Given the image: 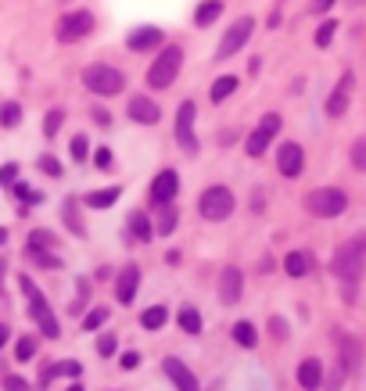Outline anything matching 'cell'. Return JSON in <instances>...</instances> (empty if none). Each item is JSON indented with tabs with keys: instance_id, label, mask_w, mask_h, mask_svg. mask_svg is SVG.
<instances>
[{
	"instance_id": "cell-1",
	"label": "cell",
	"mask_w": 366,
	"mask_h": 391,
	"mask_svg": "<svg viewBox=\"0 0 366 391\" xmlns=\"http://www.w3.org/2000/svg\"><path fill=\"white\" fill-rule=\"evenodd\" d=\"M362 266H366V233L345 240V245L334 252L330 273L338 277V280H345V284H355V280L362 277Z\"/></svg>"
},
{
	"instance_id": "cell-3",
	"label": "cell",
	"mask_w": 366,
	"mask_h": 391,
	"mask_svg": "<svg viewBox=\"0 0 366 391\" xmlns=\"http://www.w3.org/2000/svg\"><path fill=\"white\" fill-rule=\"evenodd\" d=\"M179 69H183V50H179L176 43H172V47H162V54L155 57V65L147 69V86H151V90L172 86L176 76H179Z\"/></svg>"
},
{
	"instance_id": "cell-9",
	"label": "cell",
	"mask_w": 366,
	"mask_h": 391,
	"mask_svg": "<svg viewBox=\"0 0 366 391\" xmlns=\"http://www.w3.org/2000/svg\"><path fill=\"white\" fill-rule=\"evenodd\" d=\"M18 287H22V294H25V302H29V313H33V320L43 327L47 320H54V313H50V306H47V298H43V291L29 280V273L25 277H18Z\"/></svg>"
},
{
	"instance_id": "cell-12",
	"label": "cell",
	"mask_w": 366,
	"mask_h": 391,
	"mask_svg": "<svg viewBox=\"0 0 366 391\" xmlns=\"http://www.w3.org/2000/svg\"><path fill=\"white\" fill-rule=\"evenodd\" d=\"M176 140L183 151H198V140H194V101H183L176 111Z\"/></svg>"
},
{
	"instance_id": "cell-46",
	"label": "cell",
	"mask_w": 366,
	"mask_h": 391,
	"mask_svg": "<svg viewBox=\"0 0 366 391\" xmlns=\"http://www.w3.org/2000/svg\"><path fill=\"white\" fill-rule=\"evenodd\" d=\"M94 165H97V169H111V147H97Z\"/></svg>"
},
{
	"instance_id": "cell-49",
	"label": "cell",
	"mask_w": 366,
	"mask_h": 391,
	"mask_svg": "<svg viewBox=\"0 0 366 391\" xmlns=\"http://www.w3.org/2000/svg\"><path fill=\"white\" fill-rule=\"evenodd\" d=\"M8 341H11V327H8V323H0V348H4Z\"/></svg>"
},
{
	"instance_id": "cell-23",
	"label": "cell",
	"mask_w": 366,
	"mask_h": 391,
	"mask_svg": "<svg viewBox=\"0 0 366 391\" xmlns=\"http://www.w3.org/2000/svg\"><path fill=\"white\" fill-rule=\"evenodd\" d=\"M130 237L140 240V245H147V240L155 237V230H151V219H147L144 212H133V216H130Z\"/></svg>"
},
{
	"instance_id": "cell-43",
	"label": "cell",
	"mask_w": 366,
	"mask_h": 391,
	"mask_svg": "<svg viewBox=\"0 0 366 391\" xmlns=\"http://www.w3.org/2000/svg\"><path fill=\"white\" fill-rule=\"evenodd\" d=\"M15 194H18L25 205H40V201H43V194H40V191H29L25 184H15Z\"/></svg>"
},
{
	"instance_id": "cell-22",
	"label": "cell",
	"mask_w": 366,
	"mask_h": 391,
	"mask_svg": "<svg viewBox=\"0 0 366 391\" xmlns=\"http://www.w3.org/2000/svg\"><path fill=\"white\" fill-rule=\"evenodd\" d=\"M122 187H104V191H90L86 194V208H111L118 201Z\"/></svg>"
},
{
	"instance_id": "cell-21",
	"label": "cell",
	"mask_w": 366,
	"mask_h": 391,
	"mask_svg": "<svg viewBox=\"0 0 366 391\" xmlns=\"http://www.w3.org/2000/svg\"><path fill=\"white\" fill-rule=\"evenodd\" d=\"M284 269H287V277H305L313 269V259L305 255V252H287L284 259Z\"/></svg>"
},
{
	"instance_id": "cell-14",
	"label": "cell",
	"mask_w": 366,
	"mask_h": 391,
	"mask_svg": "<svg viewBox=\"0 0 366 391\" xmlns=\"http://www.w3.org/2000/svg\"><path fill=\"white\" fill-rule=\"evenodd\" d=\"M137 287H140V266H122V273L115 277V298H118V306H133V298H137Z\"/></svg>"
},
{
	"instance_id": "cell-17",
	"label": "cell",
	"mask_w": 366,
	"mask_h": 391,
	"mask_svg": "<svg viewBox=\"0 0 366 391\" xmlns=\"http://www.w3.org/2000/svg\"><path fill=\"white\" fill-rule=\"evenodd\" d=\"M126 111H130L133 123H140V126H155L158 118H162V108H158L155 101H151V97H144V94H140V97H133Z\"/></svg>"
},
{
	"instance_id": "cell-4",
	"label": "cell",
	"mask_w": 366,
	"mask_h": 391,
	"mask_svg": "<svg viewBox=\"0 0 366 391\" xmlns=\"http://www.w3.org/2000/svg\"><path fill=\"white\" fill-rule=\"evenodd\" d=\"M83 83H86L90 94H97V97H115V94L126 90V76L111 65H90L83 72Z\"/></svg>"
},
{
	"instance_id": "cell-16",
	"label": "cell",
	"mask_w": 366,
	"mask_h": 391,
	"mask_svg": "<svg viewBox=\"0 0 366 391\" xmlns=\"http://www.w3.org/2000/svg\"><path fill=\"white\" fill-rule=\"evenodd\" d=\"M277 169H280V176H298L301 169H305V151L294 144V140H287V144H280V151H277Z\"/></svg>"
},
{
	"instance_id": "cell-33",
	"label": "cell",
	"mask_w": 366,
	"mask_h": 391,
	"mask_svg": "<svg viewBox=\"0 0 366 391\" xmlns=\"http://www.w3.org/2000/svg\"><path fill=\"white\" fill-rule=\"evenodd\" d=\"M25 248H33V252L54 248V233H50V230H33V233H29V245H25Z\"/></svg>"
},
{
	"instance_id": "cell-30",
	"label": "cell",
	"mask_w": 366,
	"mask_h": 391,
	"mask_svg": "<svg viewBox=\"0 0 366 391\" xmlns=\"http://www.w3.org/2000/svg\"><path fill=\"white\" fill-rule=\"evenodd\" d=\"M18 123H22V104L18 101H4V104H0V126L15 130Z\"/></svg>"
},
{
	"instance_id": "cell-39",
	"label": "cell",
	"mask_w": 366,
	"mask_h": 391,
	"mask_svg": "<svg viewBox=\"0 0 366 391\" xmlns=\"http://www.w3.org/2000/svg\"><path fill=\"white\" fill-rule=\"evenodd\" d=\"M334 33H338V22H323L320 29H316V47H330V40H334Z\"/></svg>"
},
{
	"instance_id": "cell-8",
	"label": "cell",
	"mask_w": 366,
	"mask_h": 391,
	"mask_svg": "<svg viewBox=\"0 0 366 391\" xmlns=\"http://www.w3.org/2000/svg\"><path fill=\"white\" fill-rule=\"evenodd\" d=\"M255 33V18H248V15H244V18H237L230 29H226V36L219 40V47H216V57H219V62H226V57L230 54H237L244 43H248V36Z\"/></svg>"
},
{
	"instance_id": "cell-37",
	"label": "cell",
	"mask_w": 366,
	"mask_h": 391,
	"mask_svg": "<svg viewBox=\"0 0 366 391\" xmlns=\"http://www.w3.org/2000/svg\"><path fill=\"white\" fill-rule=\"evenodd\" d=\"M115 348H118V338L111 334V330L97 338V355H101V359H111V355H115Z\"/></svg>"
},
{
	"instance_id": "cell-27",
	"label": "cell",
	"mask_w": 366,
	"mask_h": 391,
	"mask_svg": "<svg viewBox=\"0 0 366 391\" xmlns=\"http://www.w3.org/2000/svg\"><path fill=\"white\" fill-rule=\"evenodd\" d=\"M176 223H179V208H176V205H162V208H158V230H155V233H158V237H169V233L176 230Z\"/></svg>"
},
{
	"instance_id": "cell-20",
	"label": "cell",
	"mask_w": 366,
	"mask_h": 391,
	"mask_svg": "<svg viewBox=\"0 0 366 391\" xmlns=\"http://www.w3.org/2000/svg\"><path fill=\"white\" fill-rule=\"evenodd\" d=\"M223 8H226L223 0H201L198 11H194V22H198V25H212V22L223 15Z\"/></svg>"
},
{
	"instance_id": "cell-11",
	"label": "cell",
	"mask_w": 366,
	"mask_h": 391,
	"mask_svg": "<svg viewBox=\"0 0 366 391\" xmlns=\"http://www.w3.org/2000/svg\"><path fill=\"white\" fill-rule=\"evenodd\" d=\"M179 194V176L176 169H162L155 179H151V201L155 205H172Z\"/></svg>"
},
{
	"instance_id": "cell-29",
	"label": "cell",
	"mask_w": 366,
	"mask_h": 391,
	"mask_svg": "<svg viewBox=\"0 0 366 391\" xmlns=\"http://www.w3.org/2000/svg\"><path fill=\"white\" fill-rule=\"evenodd\" d=\"M176 323L183 327V334H201V313L194 306H183L179 316H176Z\"/></svg>"
},
{
	"instance_id": "cell-18",
	"label": "cell",
	"mask_w": 366,
	"mask_h": 391,
	"mask_svg": "<svg viewBox=\"0 0 366 391\" xmlns=\"http://www.w3.org/2000/svg\"><path fill=\"white\" fill-rule=\"evenodd\" d=\"M158 43H162V29L158 25H137L133 33L126 36L130 50H151V47H158Z\"/></svg>"
},
{
	"instance_id": "cell-53",
	"label": "cell",
	"mask_w": 366,
	"mask_h": 391,
	"mask_svg": "<svg viewBox=\"0 0 366 391\" xmlns=\"http://www.w3.org/2000/svg\"><path fill=\"white\" fill-rule=\"evenodd\" d=\"M0 245H8V230L4 226H0Z\"/></svg>"
},
{
	"instance_id": "cell-54",
	"label": "cell",
	"mask_w": 366,
	"mask_h": 391,
	"mask_svg": "<svg viewBox=\"0 0 366 391\" xmlns=\"http://www.w3.org/2000/svg\"><path fill=\"white\" fill-rule=\"evenodd\" d=\"M69 391H83V384H72V387H69Z\"/></svg>"
},
{
	"instance_id": "cell-55",
	"label": "cell",
	"mask_w": 366,
	"mask_h": 391,
	"mask_svg": "<svg viewBox=\"0 0 366 391\" xmlns=\"http://www.w3.org/2000/svg\"><path fill=\"white\" fill-rule=\"evenodd\" d=\"M352 4H362V0H352Z\"/></svg>"
},
{
	"instance_id": "cell-50",
	"label": "cell",
	"mask_w": 366,
	"mask_h": 391,
	"mask_svg": "<svg viewBox=\"0 0 366 391\" xmlns=\"http://www.w3.org/2000/svg\"><path fill=\"white\" fill-rule=\"evenodd\" d=\"M94 118H97L101 126H111V115H108V111H101V108H94Z\"/></svg>"
},
{
	"instance_id": "cell-19",
	"label": "cell",
	"mask_w": 366,
	"mask_h": 391,
	"mask_svg": "<svg viewBox=\"0 0 366 391\" xmlns=\"http://www.w3.org/2000/svg\"><path fill=\"white\" fill-rule=\"evenodd\" d=\"M298 384H301V391L323 387V363H320V359H301V366H298Z\"/></svg>"
},
{
	"instance_id": "cell-26",
	"label": "cell",
	"mask_w": 366,
	"mask_h": 391,
	"mask_svg": "<svg viewBox=\"0 0 366 391\" xmlns=\"http://www.w3.org/2000/svg\"><path fill=\"white\" fill-rule=\"evenodd\" d=\"M165 320H169V309H165V306H151V309L140 313V327H144V330H162Z\"/></svg>"
},
{
	"instance_id": "cell-10",
	"label": "cell",
	"mask_w": 366,
	"mask_h": 391,
	"mask_svg": "<svg viewBox=\"0 0 366 391\" xmlns=\"http://www.w3.org/2000/svg\"><path fill=\"white\" fill-rule=\"evenodd\" d=\"M162 370H165V377L176 384V391H201L198 377L191 373V366L183 363V359H176V355H165V359H162Z\"/></svg>"
},
{
	"instance_id": "cell-25",
	"label": "cell",
	"mask_w": 366,
	"mask_h": 391,
	"mask_svg": "<svg viewBox=\"0 0 366 391\" xmlns=\"http://www.w3.org/2000/svg\"><path fill=\"white\" fill-rule=\"evenodd\" d=\"M61 219H65V226H69L76 237H86V226H83V219H79V205H76V198L65 201V208H61Z\"/></svg>"
},
{
	"instance_id": "cell-48",
	"label": "cell",
	"mask_w": 366,
	"mask_h": 391,
	"mask_svg": "<svg viewBox=\"0 0 366 391\" xmlns=\"http://www.w3.org/2000/svg\"><path fill=\"white\" fill-rule=\"evenodd\" d=\"M334 8V0H313V15H327Z\"/></svg>"
},
{
	"instance_id": "cell-41",
	"label": "cell",
	"mask_w": 366,
	"mask_h": 391,
	"mask_svg": "<svg viewBox=\"0 0 366 391\" xmlns=\"http://www.w3.org/2000/svg\"><path fill=\"white\" fill-rule=\"evenodd\" d=\"M352 165H355L359 172H366V137H359V140L352 144Z\"/></svg>"
},
{
	"instance_id": "cell-52",
	"label": "cell",
	"mask_w": 366,
	"mask_h": 391,
	"mask_svg": "<svg viewBox=\"0 0 366 391\" xmlns=\"http://www.w3.org/2000/svg\"><path fill=\"white\" fill-rule=\"evenodd\" d=\"M4 273H8V262L0 259V284H4Z\"/></svg>"
},
{
	"instance_id": "cell-2",
	"label": "cell",
	"mask_w": 366,
	"mask_h": 391,
	"mask_svg": "<svg viewBox=\"0 0 366 391\" xmlns=\"http://www.w3.org/2000/svg\"><path fill=\"white\" fill-rule=\"evenodd\" d=\"M305 208H309L316 219H338L348 208V194L341 187H316L305 198Z\"/></svg>"
},
{
	"instance_id": "cell-13",
	"label": "cell",
	"mask_w": 366,
	"mask_h": 391,
	"mask_svg": "<svg viewBox=\"0 0 366 391\" xmlns=\"http://www.w3.org/2000/svg\"><path fill=\"white\" fill-rule=\"evenodd\" d=\"M352 86H355V76H352V72H345V76L338 79V86L330 90V97H327V115H330V118H341V115L348 111Z\"/></svg>"
},
{
	"instance_id": "cell-32",
	"label": "cell",
	"mask_w": 366,
	"mask_h": 391,
	"mask_svg": "<svg viewBox=\"0 0 366 391\" xmlns=\"http://www.w3.org/2000/svg\"><path fill=\"white\" fill-rule=\"evenodd\" d=\"M355 366H359V352H355V341H352V338H345V341H341V370H345V373H352Z\"/></svg>"
},
{
	"instance_id": "cell-28",
	"label": "cell",
	"mask_w": 366,
	"mask_h": 391,
	"mask_svg": "<svg viewBox=\"0 0 366 391\" xmlns=\"http://www.w3.org/2000/svg\"><path fill=\"white\" fill-rule=\"evenodd\" d=\"M233 341H237L240 348H255V345H259L255 327H252L248 320H237V323H233Z\"/></svg>"
},
{
	"instance_id": "cell-44",
	"label": "cell",
	"mask_w": 366,
	"mask_h": 391,
	"mask_svg": "<svg viewBox=\"0 0 366 391\" xmlns=\"http://www.w3.org/2000/svg\"><path fill=\"white\" fill-rule=\"evenodd\" d=\"M4 391H33V387H29V380H25V377L8 373V377H4Z\"/></svg>"
},
{
	"instance_id": "cell-5",
	"label": "cell",
	"mask_w": 366,
	"mask_h": 391,
	"mask_svg": "<svg viewBox=\"0 0 366 391\" xmlns=\"http://www.w3.org/2000/svg\"><path fill=\"white\" fill-rule=\"evenodd\" d=\"M233 191L230 187H208L201 198H198V212H201V219H208V223H223V219H230V212H233Z\"/></svg>"
},
{
	"instance_id": "cell-45",
	"label": "cell",
	"mask_w": 366,
	"mask_h": 391,
	"mask_svg": "<svg viewBox=\"0 0 366 391\" xmlns=\"http://www.w3.org/2000/svg\"><path fill=\"white\" fill-rule=\"evenodd\" d=\"M15 176H18V165L15 162L0 165V184H4V187H15Z\"/></svg>"
},
{
	"instance_id": "cell-15",
	"label": "cell",
	"mask_w": 366,
	"mask_h": 391,
	"mask_svg": "<svg viewBox=\"0 0 366 391\" xmlns=\"http://www.w3.org/2000/svg\"><path fill=\"white\" fill-rule=\"evenodd\" d=\"M240 294H244V277H240V269H237V266H226L223 273H219V302L237 306Z\"/></svg>"
},
{
	"instance_id": "cell-36",
	"label": "cell",
	"mask_w": 366,
	"mask_h": 391,
	"mask_svg": "<svg viewBox=\"0 0 366 391\" xmlns=\"http://www.w3.org/2000/svg\"><path fill=\"white\" fill-rule=\"evenodd\" d=\"M54 373H57V377H72V380H79V377H83V366L72 363V359H61V363H54Z\"/></svg>"
},
{
	"instance_id": "cell-34",
	"label": "cell",
	"mask_w": 366,
	"mask_h": 391,
	"mask_svg": "<svg viewBox=\"0 0 366 391\" xmlns=\"http://www.w3.org/2000/svg\"><path fill=\"white\" fill-rule=\"evenodd\" d=\"M61 123H65V111H61V108H50L47 118H43V137H57Z\"/></svg>"
},
{
	"instance_id": "cell-7",
	"label": "cell",
	"mask_w": 366,
	"mask_h": 391,
	"mask_svg": "<svg viewBox=\"0 0 366 391\" xmlns=\"http://www.w3.org/2000/svg\"><path fill=\"white\" fill-rule=\"evenodd\" d=\"M94 33V15L90 11H65L57 18V43H76Z\"/></svg>"
},
{
	"instance_id": "cell-35",
	"label": "cell",
	"mask_w": 366,
	"mask_h": 391,
	"mask_svg": "<svg viewBox=\"0 0 366 391\" xmlns=\"http://www.w3.org/2000/svg\"><path fill=\"white\" fill-rule=\"evenodd\" d=\"M25 259H29V262H36L40 269H57V266H61L50 252H33V248H25Z\"/></svg>"
},
{
	"instance_id": "cell-47",
	"label": "cell",
	"mask_w": 366,
	"mask_h": 391,
	"mask_svg": "<svg viewBox=\"0 0 366 391\" xmlns=\"http://www.w3.org/2000/svg\"><path fill=\"white\" fill-rule=\"evenodd\" d=\"M140 366V352H126L122 355V370H137Z\"/></svg>"
},
{
	"instance_id": "cell-42",
	"label": "cell",
	"mask_w": 366,
	"mask_h": 391,
	"mask_svg": "<svg viewBox=\"0 0 366 391\" xmlns=\"http://www.w3.org/2000/svg\"><path fill=\"white\" fill-rule=\"evenodd\" d=\"M36 165H40V172H47V176H54V179H57L61 172H65V165H61L57 158H50V155H43V158H40Z\"/></svg>"
},
{
	"instance_id": "cell-24",
	"label": "cell",
	"mask_w": 366,
	"mask_h": 391,
	"mask_svg": "<svg viewBox=\"0 0 366 391\" xmlns=\"http://www.w3.org/2000/svg\"><path fill=\"white\" fill-rule=\"evenodd\" d=\"M237 90V76H219L216 83H212V90H208V97H212V104H223L230 94Z\"/></svg>"
},
{
	"instance_id": "cell-38",
	"label": "cell",
	"mask_w": 366,
	"mask_h": 391,
	"mask_svg": "<svg viewBox=\"0 0 366 391\" xmlns=\"http://www.w3.org/2000/svg\"><path fill=\"white\" fill-rule=\"evenodd\" d=\"M86 155H90V140H86V133H76L72 137V162H86Z\"/></svg>"
},
{
	"instance_id": "cell-6",
	"label": "cell",
	"mask_w": 366,
	"mask_h": 391,
	"mask_svg": "<svg viewBox=\"0 0 366 391\" xmlns=\"http://www.w3.org/2000/svg\"><path fill=\"white\" fill-rule=\"evenodd\" d=\"M280 133V115L277 111H269V115H262L259 118V126L248 133V140H244V151H248L252 158H262L266 155V147L273 144V137Z\"/></svg>"
},
{
	"instance_id": "cell-40",
	"label": "cell",
	"mask_w": 366,
	"mask_h": 391,
	"mask_svg": "<svg viewBox=\"0 0 366 391\" xmlns=\"http://www.w3.org/2000/svg\"><path fill=\"white\" fill-rule=\"evenodd\" d=\"M108 320V309H90L83 316V330H101V323Z\"/></svg>"
},
{
	"instance_id": "cell-31",
	"label": "cell",
	"mask_w": 366,
	"mask_h": 391,
	"mask_svg": "<svg viewBox=\"0 0 366 391\" xmlns=\"http://www.w3.org/2000/svg\"><path fill=\"white\" fill-rule=\"evenodd\" d=\"M36 345H40V341H36L33 334H22V338L15 341V359H18V363H29V359L36 355Z\"/></svg>"
},
{
	"instance_id": "cell-51",
	"label": "cell",
	"mask_w": 366,
	"mask_h": 391,
	"mask_svg": "<svg viewBox=\"0 0 366 391\" xmlns=\"http://www.w3.org/2000/svg\"><path fill=\"white\" fill-rule=\"evenodd\" d=\"M273 323V334H277V338H284V320L277 316V320H269Z\"/></svg>"
}]
</instances>
